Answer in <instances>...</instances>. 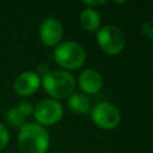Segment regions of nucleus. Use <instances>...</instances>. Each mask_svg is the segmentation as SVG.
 <instances>
[{
  "mask_svg": "<svg viewBox=\"0 0 153 153\" xmlns=\"http://www.w3.org/2000/svg\"><path fill=\"white\" fill-rule=\"evenodd\" d=\"M142 32L145 33V35H147L149 38L152 37V26H151V23H145L143 25H142Z\"/></svg>",
  "mask_w": 153,
  "mask_h": 153,
  "instance_id": "2eb2a0df",
  "label": "nucleus"
},
{
  "mask_svg": "<svg viewBox=\"0 0 153 153\" xmlns=\"http://www.w3.org/2000/svg\"><path fill=\"white\" fill-rule=\"evenodd\" d=\"M90 111L92 122L102 129H114L121 121L120 110L110 102H99Z\"/></svg>",
  "mask_w": 153,
  "mask_h": 153,
  "instance_id": "39448f33",
  "label": "nucleus"
},
{
  "mask_svg": "<svg viewBox=\"0 0 153 153\" xmlns=\"http://www.w3.org/2000/svg\"><path fill=\"white\" fill-rule=\"evenodd\" d=\"M106 0H82V4L86 5V7H91V8H96L97 6H102L104 4H106Z\"/></svg>",
  "mask_w": 153,
  "mask_h": 153,
  "instance_id": "4468645a",
  "label": "nucleus"
},
{
  "mask_svg": "<svg viewBox=\"0 0 153 153\" xmlns=\"http://www.w3.org/2000/svg\"><path fill=\"white\" fill-rule=\"evenodd\" d=\"M49 143V133L43 126L36 122H26L19 128L18 147L22 153H45Z\"/></svg>",
  "mask_w": 153,
  "mask_h": 153,
  "instance_id": "f257e3e1",
  "label": "nucleus"
},
{
  "mask_svg": "<svg viewBox=\"0 0 153 153\" xmlns=\"http://www.w3.org/2000/svg\"><path fill=\"white\" fill-rule=\"evenodd\" d=\"M80 24L81 26L90 32H96L99 30L100 26V14L96 8H91V7H85L81 13H80Z\"/></svg>",
  "mask_w": 153,
  "mask_h": 153,
  "instance_id": "9b49d317",
  "label": "nucleus"
},
{
  "mask_svg": "<svg viewBox=\"0 0 153 153\" xmlns=\"http://www.w3.org/2000/svg\"><path fill=\"white\" fill-rule=\"evenodd\" d=\"M8 141H10L8 130H7V128L2 123H0V151L4 149L7 146Z\"/></svg>",
  "mask_w": 153,
  "mask_h": 153,
  "instance_id": "ddd939ff",
  "label": "nucleus"
},
{
  "mask_svg": "<svg viewBox=\"0 0 153 153\" xmlns=\"http://www.w3.org/2000/svg\"><path fill=\"white\" fill-rule=\"evenodd\" d=\"M55 62L67 71L78 69L86 61V53L82 45L73 41H66L57 44L53 53Z\"/></svg>",
  "mask_w": 153,
  "mask_h": 153,
  "instance_id": "7ed1b4c3",
  "label": "nucleus"
},
{
  "mask_svg": "<svg viewBox=\"0 0 153 153\" xmlns=\"http://www.w3.org/2000/svg\"><path fill=\"white\" fill-rule=\"evenodd\" d=\"M48 71H49V69H48V67H47L44 63H42V65H39V67H38V73H37V74L43 76Z\"/></svg>",
  "mask_w": 153,
  "mask_h": 153,
  "instance_id": "dca6fc26",
  "label": "nucleus"
},
{
  "mask_svg": "<svg viewBox=\"0 0 153 153\" xmlns=\"http://www.w3.org/2000/svg\"><path fill=\"white\" fill-rule=\"evenodd\" d=\"M33 112V105L29 102H22L14 108H10L5 112L6 122L16 128H20L26 123L27 117H30Z\"/></svg>",
  "mask_w": 153,
  "mask_h": 153,
  "instance_id": "9d476101",
  "label": "nucleus"
},
{
  "mask_svg": "<svg viewBox=\"0 0 153 153\" xmlns=\"http://www.w3.org/2000/svg\"><path fill=\"white\" fill-rule=\"evenodd\" d=\"M39 85L41 76L37 74V72L25 71L16 78L13 82V90L17 94L22 97H29L38 90Z\"/></svg>",
  "mask_w": 153,
  "mask_h": 153,
  "instance_id": "6e6552de",
  "label": "nucleus"
},
{
  "mask_svg": "<svg viewBox=\"0 0 153 153\" xmlns=\"http://www.w3.org/2000/svg\"><path fill=\"white\" fill-rule=\"evenodd\" d=\"M32 115L36 120V123L43 127L53 126L61 120L63 109L62 105L55 99H43L33 106Z\"/></svg>",
  "mask_w": 153,
  "mask_h": 153,
  "instance_id": "423d86ee",
  "label": "nucleus"
},
{
  "mask_svg": "<svg viewBox=\"0 0 153 153\" xmlns=\"http://www.w3.org/2000/svg\"><path fill=\"white\" fill-rule=\"evenodd\" d=\"M68 108L74 114L85 115L91 110V100L81 92H73L68 97Z\"/></svg>",
  "mask_w": 153,
  "mask_h": 153,
  "instance_id": "f8f14e48",
  "label": "nucleus"
},
{
  "mask_svg": "<svg viewBox=\"0 0 153 153\" xmlns=\"http://www.w3.org/2000/svg\"><path fill=\"white\" fill-rule=\"evenodd\" d=\"M38 33H39V38L44 45L56 47L63 36V27H62V24L60 23V20H57L56 18L49 17V18H45L41 23Z\"/></svg>",
  "mask_w": 153,
  "mask_h": 153,
  "instance_id": "0eeeda50",
  "label": "nucleus"
},
{
  "mask_svg": "<svg viewBox=\"0 0 153 153\" xmlns=\"http://www.w3.org/2000/svg\"><path fill=\"white\" fill-rule=\"evenodd\" d=\"M78 85L84 94H94L100 91L103 86V78L98 71L88 68L79 74Z\"/></svg>",
  "mask_w": 153,
  "mask_h": 153,
  "instance_id": "1a4fd4ad",
  "label": "nucleus"
},
{
  "mask_svg": "<svg viewBox=\"0 0 153 153\" xmlns=\"http://www.w3.org/2000/svg\"><path fill=\"white\" fill-rule=\"evenodd\" d=\"M96 41L98 47L108 55L120 54L126 45V36L123 31L112 24L99 27L97 31Z\"/></svg>",
  "mask_w": 153,
  "mask_h": 153,
  "instance_id": "20e7f679",
  "label": "nucleus"
},
{
  "mask_svg": "<svg viewBox=\"0 0 153 153\" xmlns=\"http://www.w3.org/2000/svg\"><path fill=\"white\" fill-rule=\"evenodd\" d=\"M42 86L51 99H62L69 97L75 87L74 76L67 71H48L42 76Z\"/></svg>",
  "mask_w": 153,
  "mask_h": 153,
  "instance_id": "f03ea898",
  "label": "nucleus"
}]
</instances>
